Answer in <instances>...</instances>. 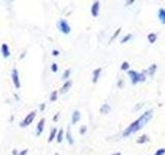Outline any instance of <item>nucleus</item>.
I'll use <instances>...</instances> for the list:
<instances>
[{"label": "nucleus", "instance_id": "35", "mask_svg": "<svg viewBox=\"0 0 165 155\" xmlns=\"http://www.w3.org/2000/svg\"><path fill=\"white\" fill-rule=\"evenodd\" d=\"M131 3H134V1H128V2H126V5H129V4H131Z\"/></svg>", "mask_w": 165, "mask_h": 155}, {"label": "nucleus", "instance_id": "33", "mask_svg": "<svg viewBox=\"0 0 165 155\" xmlns=\"http://www.w3.org/2000/svg\"><path fill=\"white\" fill-rule=\"evenodd\" d=\"M45 104H40V110H41V111H43V110H45Z\"/></svg>", "mask_w": 165, "mask_h": 155}, {"label": "nucleus", "instance_id": "19", "mask_svg": "<svg viewBox=\"0 0 165 155\" xmlns=\"http://www.w3.org/2000/svg\"><path fill=\"white\" fill-rule=\"evenodd\" d=\"M63 138H64V131H63V129H60L57 133V138H56L58 143H61V142L63 141Z\"/></svg>", "mask_w": 165, "mask_h": 155}, {"label": "nucleus", "instance_id": "20", "mask_svg": "<svg viewBox=\"0 0 165 155\" xmlns=\"http://www.w3.org/2000/svg\"><path fill=\"white\" fill-rule=\"evenodd\" d=\"M58 99V91L57 90H54L51 93V96H50V100L51 101H56Z\"/></svg>", "mask_w": 165, "mask_h": 155}, {"label": "nucleus", "instance_id": "23", "mask_svg": "<svg viewBox=\"0 0 165 155\" xmlns=\"http://www.w3.org/2000/svg\"><path fill=\"white\" fill-rule=\"evenodd\" d=\"M121 30H122V28H118V29H117V30L116 31H115V33H114V34H112V38H110V43H112V41H115V39H116L117 38V36H118V35L119 34H120V32H121Z\"/></svg>", "mask_w": 165, "mask_h": 155}, {"label": "nucleus", "instance_id": "4", "mask_svg": "<svg viewBox=\"0 0 165 155\" xmlns=\"http://www.w3.org/2000/svg\"><path fill=\"white\" fill-rule=\"evenodd\" d=\"M35 117H36V111L30 112L26 117H25L24 120H23L22 122L20 123V126L21 127H27L28 125H30L31 123L33 122V120L35 119Z\"/></svg>", "mask_w": 165, "mask_h": 155}, {"label": "nucleus", "instance_id": "8", "mask_svg": "<svg viewBox=\"0 0 165 155\" xmlns=\"http://www.w3.org/2000/svg\"><path fill=\"white\" fill-rule=\"evenodd\" d=\"M45 118L40 119V121H39L36 126V135H41V133L43 131V128H45Z\"/></svg>", "mask_w": 165, "mask_h": 155}, {"label": "nucleus", "instance_id": "27", "mask_svg": "<svg viewBox=\"0 0 165 155\" xmlns=\"http://www.w3.org/2000/svg\"><path fill=\"white\" fill-rule=\"evenodd\" d=\"M86 131H87V126H86V125H83V126L81 127V129H80V133H81V135H84Z\"/></svg>", "mask_w": 165, "mask_h": 155}, {"label": "nucleus", "instance_id": "12", "mask_svg": "<svg viewBox=\"0 0 165 155\" xmlns=\"http://www.w3.org/2000/svg\"><path fill=\"white\" fill-rule=\"evenodd\" d=\"M158 18H159L160 23L165 25V9L164 8H160V9L158 10Z\"/></svg>", "mask_w": 165, "mask_h": 155}, {"label": "nucleus", "instance_id": "11", "mask_svg": "<svg viewBox=\"0 0 165 155\" xmlns=\"http://www.w3.org/2000/svg\"><path fill=\"white\" fill-rule=\"evenodd\" d=\"M101 68L98 67L96 68L95 70H93V79H92V82H93L94 84H96L98 82V79H99V76L100 74H101Z\"/></svg>", "mask_w": 165, "mask_h": 155}, {"label": "nucleus", "instance_id": "15", "mask_svg": "<svg viewBox=\"0 0 165 155\" xmlns=\"http://www.w3.org/2000/svg\"><path fill=\"white\" fill-rule=\"evenodd\" d=\"M156 70H157V65H156V64H152V65L150 66L149 68H148L147 72H148V74H149L151 77H153L154 75H155Z\"/></svg>", "mask_w": 165, "mask_h": 155}, {"label": "nucleus", "instance_id": "28", "mask_svg": "<svg viewBox=\"0 0 165 155\" xmlns=\"http://www.w3.org/2000/svg\"><path fill=\"white\" fill-rule=\"evenodd\" d=\"M59 116H60L59 113H57V114H56L55 116H54V118H53V121H54V122H57V121H58V118H59Z\"/></svg>", "mask_w": 165, "mask_h": 155}, {"label": "nucleus", "instance_id": "26", "mask_svg": "<svg viewBox=\"0 0 165 155\" xmlns=\"http://www.w3.org/2000/svg\"><path fill=\"white\" fill-rule=\"evenodd\" d=\"M51 70H52V72H58V65L56 63H53L52 64V66H51Z\"/></svg>", "mask_w": 165, "mask_h": 155}, {"label": "nucleus", "instance_id": "13", "mask_svg": "<svg viewBox=\"0 0 165 155\" xmlns=\"http://www.w3.org/2000/svg\"><path fill=\"white\" fill-rule=\"evenodd\" d=\"M57 133H58L57 128H53V129H52L51 133H50V137H49V140H48V142H49V143L53 142L54 139H55V138H57Z\"/></svg>", "mask_w": 165, "mask_h": 155}, {"label": "nucleus", "instance_id": "22", "mask_svg": "<svg viewBox=\"0 0 165 155\" xmlns=\"http://www.w3.org/2000/svg\"><path fill=\"white\" fill-rule=\"evenodd\" d=\"M131 38H132V34H131V33H129V34L125 35V36L123 37L122 41H121V43H127V41H130Z\"/></svg>", "mask_w": 165, "mask_h": 155}, {"label": "nucleus", "instance_id": "17", "mask_svg": "<svg viewBox=\"0 0 165 155\" xmlns=\"http://www.w3.org/2000/svg\"><path fill=\"white\" fill-rule=\"evenodd\" d=\"M148 41H149L151 43H154L156 41H157V34H156V33H154V32L148 34Z\"/></svg>", "mask_w": 165, "mask_h": 155}, {"label": "nucleus", "instance_id": "25", "mask_svg": "<svg viewBox=\"0 0 165 155\" xmlns=\"http://www.w3.org/2000/svg\"><path fill=\"white\" fill-rule=\"evenodd\" d=\"M164 154H165V149H164V148H161V149L157 150V151H156V153H155V155H164Z\"/></svg>", "mask_w": 165, "mask_h": 155}, {"label": "nucleus", "instance_id": "29", "mask_svg": "<svg viewBox=\"0 0 165 155\" xmlns=\"http://www.w3.org/2000/svg\"><path fill=\"white\" fill-rule=\"evenodd\" d=\"M52 54H53V56H58L60 54V52L58 51V50H53V52H52Z\"/></svg>", "mask_w": 165, "mask_h": 155}, {"label": "nucleus", "instance_id": "36", "mask_svg": "<svg viewBox=\"0 0 165 155\" xmlns=\"http://www.w3.org/2000/svg\"><path fill=\"white\" fill-rule=\"evenodd\" d=\"M112 155H121L120 152H117V153H114V154H112Z\"/></svg>", "mask_w": 165, "mask_h": 155}, {"label": "nucleus", "instance_id": "16", "mask_svg": "<svg viewBox=\"0 0 165 155\" xmlns=\"http://www.w3.org/2000/svg\"><path fill=\"white\" fill-rule=\"evenodd\" d=\"M147 142H149V137H148L147 135H143L141 137H139L138 139H137L136 143L137 144H145V143H147Z\"/></svg>", "mask_w": 165, "mask_h": 155}, {"label": "nucleus", "instance_id": "34", "mask_svg": "<svg viewBox=\"0 0 165 155\" xmlns=\"http://www.w3.org/2000/svg\"><path fill=\"white\" fill-rule=\"evenodd\" d=\"M25 55H26V52H23V53H22V55H21V57H20L21 59H23V58H24V56H25Z\"/></svg>", "mask_w": 165, "mask_h": 155}, {"label": "nucleus", "instance_id": "2", "mask_svg": "<svg viewBox=\"0 0 165 155\" xmlns=\"http://www.w3.org/2000/svg\"><path fill=\"white\" fill-rule=\"evenodd\" d=\"M128 76L131 80V84L132 85H136L139 82L146 81V72H137L135 70H129Z\"/></svg>", "mask_w": 165, "mask_h": 155}, {"label": "nucleus", "instance_id": "3", "mask_svg": "<svg viewBox=\"0 0 165 155\" xmlns=\"http://www.w3.org/2000/svg\"><path fill=\"white\" fill-rule=\"evenodd\" d=\"M57 27H58V29L65 35H68L70 33V31H71V28H70L69 24H68L64 19H60V20L58 21Z\"/></svg>", "mask_w": 165, "mask_h": 155}, {"label": "nucleus", "instance_id": "9", "mask_svg": "<svg viewBox=\"0 0 165 155\" xmlns=\"http://www.w3.org/2000/svg\"><path fill=\"white\" fill-rule=\"evenodd\" d=\"M80 120H81L80 111H74V112L72 113V116H71V123L72 124H76Z\"/></svg>", "mask_w": 165, "mask_h": 155}, {"label": "nucleus", "instance_id": "1", "mask_svg": "<svg viewBox=\"0 0 165 155\" xmlns=\"http://www.w3.org/2000/svg\"><path fill=\"white\" fill-rule=\"evenodd\" d=\"M153 114H154L153 109H152V110L146 111V112L143 113L137 120H135L134 122L131 123V124L129 125L124 131H123L122 135L124 138H128V137H130L131 135H133V133H135L138 130H141V129L143 128L146 124H148V123L150 122V120L153 118Z\"/></svg>", "mask_w": 165, "mask_h": 155}, {"label": "nucleus", "instance_id": "5", "mask_svg": "<svg viewBox=\"0 0 165 155\" xmlns=\"http://www.w3.org/2000/svg\"><path fill=\"white\" fill-rule=\"evenodd\" d=\"M12 83H14V87H16L17 89H20L21 88L20 77H19V72L16 67H14L12 70Z\"/></svg>", "mask_w": 165, "mask_h": 155}, {"label": "nucleus", "instance_id": "18", "mask_svg": "<svg viewBox=\"0 0 165 155\" xmlns=\"http://www.w3.org/2000/svg\"><path fill=\"white\" fill-rule=\"evenodd\" d=\"M66 140H67V142H68V144H69V145H72V144H73V142H74L69 128L67 129V133H66Z\"/></svg>", "mask_w": 165, "mask_h": 155}, {"label": "nucleus", "instance_id": "21", "mask_svg": "<svg viewBox=\"0 0 165 155\" xmlns=\"http://www.w3.org/2000/svg\"><path fill=\"white\" fill-rule=\"evenodd\" d=\"M129 68H130V65H129V63L127 61H124L122 63V65H121V70H123V72H126Z\"/></svg>", "mask_w": 165, "mask_h": 155}, {"label": "nucleus", "instance_id": "24", "mask_svg": "<svg viewBox=\"0 0 165 155\" xmlns=\"http://www.w3.org/2000/svg\"><path fill=\"white\" fill-rule=\"evenodd\" d=\"M70 74H71V70H66L65 72H63V75H62V80H67L70 76Z\"/></svg>", "mask_w": 165, "mask_h": 155}, {"label": "nucleus", "instance_id": "30", "mask_svg": "<svg viewBox=\"0 0 165 155\" xmlns=\"http://www.w3.org/2000/svg\"><path fill=\"white\" fill-rule=\"evenodd\" d=\"M27 153H28V149H25V150H22L19 155H27Z\"/></svg>", "mask_w": 165, "mask_h": 155}, {"label": "nucleus", "instance_id": "7", "mask_svg": "<svg viewBox=\"0 0 165 155\" xmlns=\"http://www.w3.org/2000/svg\"><path fill=\"white\" fill-rule=\"evenodd\" d=\"M0 51H1V54L2 56H3V58H8L10 56V51H9V47H8L7 43H3L1 45V49H0Z\"/></svg>", "mask_w": 165, "mask_h": 155}, {"label": "nucleus", "instance_id": "10", "mask_svg": "<svg viewBox=\"0 0 165 155\" xmlns=\"http://www.w3.org/2000/svg\"><path fill=\"white\" fill-rule=\"evenodd\" d=\"M71 85H72V82H71V81H66L65 83H64V85L62 86V88L60 89V92H61L62 94L66 93V92H67L68 90L70 89Z\"/></svg>", "mask_w": 165, "mask_h": 155}, {"label": "nucleus", "instance_id": "31", "mask_svg": "<svg viewBox=\"0 0 165 155\" xmlns=\"http://www.w3.org/2000/svg\"><path fill=\"white\" fill-rule=\"evenodd\" d=\"M20 153H19L18 151H17V149H14L12 150V155H19Z\"/></svg>", "mask_w": 165, "mask_h": 155}, {"label": "nucleus", "instance_id": "6", "mask_svg": "<svg viewBox=\"0 0 165 155\" xmlns=\"http://www.w3.org/2000/svg\"><path fill=\"white\" fill-rule=\"evenodd\" d=\"M99 9H100V2L99 1H95L93 4H92L91 7V14L93 17H98L99 14Z\"/></svg>", "mask_w": 165, "mask_h": 155}, {"label": "nucleus", "instance_id": "14", "mask_svg": "<svg viewBox=\"0 0 165 155\" xmlns=\"http://www.w3.org/2000/svg\"><path fill=\"white\" fill-rule=\"evenodd\" d=\"M110 106L107 104H103L101 106V108H100V113H102V114H107V113H110Z\"/></svg>", "mask_w": 165, "mask_h": 155}, {"label": "nucleus", "instance_id": "32", "mask_svg": "<svg viewBox=\"0 0 165 155\" xmlns=\"http://www.w3.org/2000/svg\"><path fill=\"white\" fill-rule=\"evenodd\" d=\"M122 84H123V81H122V80H120V81L118 82V86L120 88H122Z\"/></svg>", "mask_w": 165, "mask_h": 155}]
</instances>
